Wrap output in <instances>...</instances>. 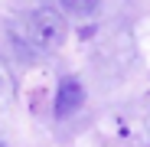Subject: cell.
Returning a JSON list of instances; mask_svg holds the SVG:
<instances>
[{
    "mask_svg": "<svg viewBox=\"0 0 150 147\" xmlns=\"http://www.w3.org/2000/svg\"><path fill=\"white\" fill-rule=\"evenodd\" d=\"M82 105H85V85L75 79V75H65L59 82V88H56V105H52L56 118L65 121V118H72L75 111H79Z\"/></svg>",
    "mask_w": 150,
    "mask_h": 147,
    "instance_id": "obj_2",
    "label": "cell"
},
{
    "mask_svg": "<svg viewBox=\"0 0 150 147\" xmlns=\"http://www.w3.org/2000/svg\"><path fill=\"white\" fill-rule=\"evenodd\" d=\"M10 33H13V39L23 49H30L33 56H49V53H56L62 46V39H65V20L52 7H36V10H26L20 20H13Z\"/></svg>",
    "mask_w": 150,
    "mask_h": 147,
    "instance_id": "obj_1",
    "label": "cell"
},
{
    "mask_svg": "<svg viewBox=\"0 0 150 147\" xmlns=\"http://www.w3.org/2000/svg\"><path fill=\"white\" fill-rule=\"evenodd\" d=\"M0 147H7V144H4V141H0Z\"/></svg>",
    "mask_w": 150,
    "mask_h": 147,
    "instance_id": "obj_4",
    "label": "cell"
},
{
    "mask_svg": "<svg viewBox=\"0 0 150 147\" xmlns=\"http://www.w3.org/2000/svg\"><path fill=\"white\" fill-rule=\"evenodd\" d=\"M59 7L69 16H91L98 7H101V0H59Z\"/></svg>",
    "mask_w": 150,
    "mask_h": 147,
    "instance_id": "obj_3",
    "label": "cell"
}]
</instances>
